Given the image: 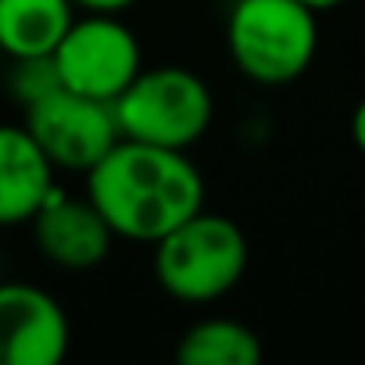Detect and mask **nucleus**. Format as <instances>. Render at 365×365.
Masks as SVG:
<instances>
[{"label": "nucleus", "instance_id": "nucleus-1", "mask_svg": "<svg viewBox=\"0 0 365 365\" xmlns=\"http://www.w3.org/2000/svg\"><path fill=\"white\" fill-rule=\"evenodd\" d=\"M86 197L115 237L158 244L205 208V179L187 150L122 136L86 172Z\"/></svg>", "mask_w": 365, "mask_h": 365}, {"label": "nucleus", "instance_id": "nucleus-2", "mask_svg": "<svg viewBox=\"0 0 365 365\" xmlns=\"http://www.w3.org/2000/svg\"><path fill=\"white\" fill-rule=\"evenodd\" d=\"M247 258L244 230L233 219L208 215L201 208L154 244V279L175 301L208 304L240 283Z\"/></svg>", "mask_w": 365, "mask_h": 365}, {"label": "nucleus", "instance_id": "nucleus-3", "mask_svg": "<svg viewBox=\"0 0 365 365\" xmlns=\"http://www.w3.org/2000/svg\"><path fill=\"white\" fill-rule=\"evenodd\" d=\"M315 15L301 0H237L226 22L233 65L258 86L301 79L319 51Z\"/></svg>", "mask_w": 365, "mask_h": 365}, {"label": "nucleus", "instance_id": "nucleus-4", "mask_svg": "<svg viewBox=\"0 0 365 365\" xmlns=\"http://www.w3.org/2000/svg\"><path fill=\"white\" fill-rule=\"evenodd\" d=\"M125 140L187 150L212 125V90L190 68H140V76L111 104Z\"/></svg>", "mask_w": 365, "mask_h": 365}, {"label": "nucleus", "instance_id": "nucleus-5", "mask_svg": "<svg viewBox=\"0 0 365 365\" xmlns=\"http://www.w3.org/2000/svg\"><path fill=\"white\" fill-rule=\"evenodd\" d=\"M54 65L65 90L115 104L118 93L140 76V40L115 15H86L68 26L54 51Z\"/></svg>", "mask_w": 365, "mask_h": 365}, {"label": "nucleus", "instance_id": "nucleus-6", "mask_svg": "<svg viewBox=\"0 0 365 365\" xmlns=\"http://www.w3.org/2000/svg\"><path fill=\"white\" fill-rule=\"evenodd\" d=\"M26 129L36 136L54 168L83 175L122 140L108 101H93L65 86L26 108Z\"/></svg>", "mask_w": 365, "mask_h": 365}, {"label": "nucleus", "instance_id": "nucleus-7", "mask_svg": "<svg viewBox=\"0 0 365 365\" xmlns=\"http://www.w3.org/2000/svg\"><path fill=\"white\" fill-rule=\"evenodd\" d=\"M65 354V308L40 287L0 283V365H58Z\"/></svg>", "mask_w": 365, "mask_h": 365}, {"label": "nucleus", "instance_id": "nucleus-8", "mask_svg": "<svg viewBox=\"0 0 365 365\" xmlns=\"http://www.w3.org/2000/svg\"><path fill=\"white\" fill-rule=\"evenodd\" d=\"M33 233H36V247L43 251L47 262L61 265V269H93L108 258L111 251V226L104 222V215L97 212V205L65 197L61 190H54L43 208L33 215Z\"/></svg>", "mask_w": 365, "mask_h": 365}, {"label": "nucleus", "instance_id": "nucleus-9", "mask_svg": "<svg viewBox=\"0 0 365 365\" xmlns=\"http://www.w3.org/2000/svg\"><path fill=\"white\" fill-rule=\"evenodd\" d=\"M54 194V165L26 125H0V226L33 222Z\"/></svg>", "mask_w": 365, "mask_h": 365}, {"label": "nucleus", "instance_id": "nucleus-10", "mask_svg": "<svg viewBox=\"0 0 365 365\" xmlns=\"http://www.w3.org/2000/svg\"><path fill=\"white\" fill-rule=\"evenodd\" d=\"M72 0H0V54L40 58L54 54L76 22Z\"/></svg>", "mask_w": 365, "mask_h": 365}, {"label": "nucleus", "instance_id": "nucleus-11", "mask_svg": "<svg viewBox=\"0 0 365 365\" xmlns=\"http://www.w3.org/2000/svg\"><path fill=\"white\" fill-rule=\"evenodd\" d=\"M262 354L258 333L237 319H201L175 344L182 365H258Z\"/></svg>", "mask_w": 365, "mask_h": 365}, {"label": "nucleus", "instance_id": "nucleus-12", "mask_svg": "<svg viewBox=\"0 0 365 365\" xmlns=\"http://www.w3.org/2000/svg\"><path fill=\"white\" fill-rule=\"evenodd\" d=\"M61 90V76L54 65V54H40V58H15V72H11V93L29 108L36 101H43L47 93Z\"/></svg>", "mask_w": 365, "mask_h": 365}, {"label": "nucleus", "instance_id": "nucleus-13", "mask_svg": "<svg viewBox=\"0 0 365 365\" xmlns=\"http://www.w3.org/2000/svg\"><path fill=\"white\" fill-rule=\"evenodd\" d=\"M72 4H79V8H86L93 15H118V11L133 8L136 0H72Z\"/></svg>", "mask_w": 365, "mask_h": 365}, {"label": "nucleus", "instance_id": "nucleus-14", "mask_svg": "<svg viewBox=\"0 0 365 365\" xmlns=\"http://www.w3.org/2000/svg\"><path fill=\"white\" fill-rule=\"evenodd\" d=\"M351 140H354V147L365 154V97L358 101V108H354V115H351Z\"/></svg>", "mask_w": 365, "mask_h": 365}, {"label": "nucleus", "instance_id": "nucleus-15", "mask_svg": "<svg viewBox=\"0 0 365 365\" xmlns=\"http://www.w3.org/2000/svg\"><path fill=\"white\" fill-rule=\"evenodd\" d=\"M301 4H308L312 11H329V8H340V4H347V0H301Z\"/></svg>", "mask_w": 365, "mask_h": 365}]
</instances>
